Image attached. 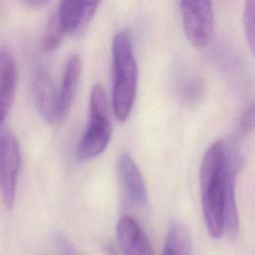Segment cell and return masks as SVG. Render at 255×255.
Masks as SVG:
<instances>
[{"label":"cell","instance_id":"6da1fadb","mask_svg":"<svg viewBox=\"0 0 255 255\" xmlns=\"http://www.w3.org/2000/svg\"><path fill=\"white\" fill-rule=\"evenodd\" d=\"M227 156L221 141H215L206 150L200 165L199 182L202 212L206 228L212 238L225 233L224 182Z\"/></svg>","mask_w":255,"mask_h":255},{"label":"cell","instance_id":"7a4b0ae2","mask_svg":"<svg viewBox=\"0 0 255 255\" xmlns=\"http://www.w3.org/2000/svg\"><path fill=\"white\" fill-rule=\"evenodd\" d=\"M114 85L113 106L119 121H126L132 109L137 87V65L133 55L130 34L118 33L112 46Z\"/></svg>","mask_w":255,"mask_h":255},{"label":"cell","instance_id":"3957f363","mask_svg":"<svg viewBox=\"0 0 255 255\" xmlns=\"http://www.w3.org/2000/svg\"><path fill=\"white\" fill-rule=\"evenodd\" d=\"M112 136V126L108 117V101L104 86L94 85L89 108V121L78 147L80 159L88 160L100 155L108 146Z\"/></svg>","mask_w":255,"mask_h":255},{"label":"cell","instance_id":"277c9868","mask_svg":"<svg viewBox=\"0 0 255 255\" xmlns=\"http://www.w3.org/2000/svg\"><path fill=\"white\" fill-rule=\"evenodd\" d=\"M184 33L192 46L203 49L213 34L212 4L205 0H182L179 3Z\"/></svg>","mask_w":255,"mask_h":255},{"label":"cell","instance_id":"5b68a950","mask_svg":"<svg viewBox=\"0 0 255 255\" xmlns=\"http://www.w3.org/2000/svg\"><path fill=\"white\" fill-rule=\"evenodd\" d=\"M21 164L20 148L17 137L6 128L0 129V192L3 203L12 208Z\"/></svg>","mask_w":255,"mask_h":255},{"label":"cell","instance_id":"8992f818","mask_svg":"<svg viewBox=\"0 0 255 255\" xmlns=\"http://www.w3.org/2000/svg\"><path fill=\"white\" fill-rule=\"evenodd\" d=\"M98 4L95 1H62L55 13L65 35L77 36L84 32L94 17Z\"/></svg>","mask_w":255,"mask_h":255},{"label":"cell","instance_id":"52a82bcc","mask_svg":"<svg viewBox=\"0 0 255 255\" xmlns=\"http://www.w3.org/2000/svg\"><path fill=\"white\" fill-rule=\"evenodd\" d=\"M117 171L128 200L135 206L145 204L147 200L145 182L139 168L128 153L122 152L120 154L117 162Z\"/></svg>","mask_w":255,"mask_h":255},{"label":"cell","instance_id":"ba28073f","mask_svg":"<svg viewBox=\"0 0 255 255\" xmlns=\"http://www.w3.org/2000/svg\"><path fill=\"white\" fill-rule=\"evenodd\" d=\"M117 237L124 255H154L146 233L129 215L120 218L117 224Z\"/></svg>","mask_w":255,"mask_h":255},{"label":"cell","instance_id":"9c48e42d","mask_svg":"<svg viewBox=\"0 0 255 255\" xmlns=\"http://www.w3.org/2000/svg\"><path fill=\"white\" fill-rule=\"evenodd\" d=\"M33 94L37 109L48 122H58V93L48 71L37 65L33 71Z\"/></svg>","mask_w":255,"mask_h":255},{"label":"cell","instance_id":"30bf717a","mask_svg":"<svg viewBox=\"0 0 255 255\" xmlns=\"http://www.w3.org/2000/svg\"><path fill=\"white\" fill-rule=\"evenodd\" d=\"M226 175L224 182V220L227 237L234 240L239 231V219L235 198L236 177L239 167V158L235 153H227Z\"/></svg>","mask_w":255,"mask_h":255},{"label":"cell","instance_id":"8fae6325","mask_svg":"<svg viewBox=\"0 0 255 255\" xmlns=\"http://www.w3.org/2000/svg\"><path fill=\"white\" fill-rule=\"evenodd\" d=\"M17 67L13 57L0 50V129L10 111L17 87Z\"/></svg>","mask_w":255,"mask_h":255},{"label":"cell","instance_id":"7c38bea8","mask_svg":"<svg viewBox=\"0 0 255 255\" xmlns=\"http://www.w3.org/2000/svg\"><path fill=\"white\" fill-rule=\"evenodd\" d=\"M82 61L79 55H73L67 62L61 89L58 92V122L64 120L70 111L80 81Z\"/></svg>","mask_w":255,"mask_h":255},{"label":"cell","instance_id":"4fadbf2b","mask_svg":"<svg viewBox=\"0 0 255 255\" xmlns=\"http://www.w3.org/2000/svg\"><path fill=\"white\" fill-rule=\"evenodd\" d=\"M192 246L188 230L180 223L170 226L163 245L162 255H191Z\"/></svg>","mask_w":255,"mask_h":255},{"label":"cell","instance_id":"5bb4252c","mask_svg":"<svg viewBox=\"0 0 255 255\" xmlns=\"http://www.w3.org/2000/svg\"><path fill=\"white\" fill-rule=\"evenodd\" d=\"M203 83L197 76L188 75L181 81L179 85V95L182 101L188 105L199 102L203 96Z\"/></svg>","mask_w":255,"mask_h":255},{"label":"cell","instance_id":"9a60e30c","mask_svg":"<svg viewBox=\"0 0 255 255\" xmlns=\"http://www.w3.org/2000/svg\"><path fill=\"white\" fill-rule=\"evenodd\" d=\"M65 33L61 28L56 13L51 16L50 21L47 25L43 38L41 40V48L45 52H52L56 50L62 42Z\"/></svg>","mask_w":255,"mask_h":255},{"label":"cell","instance_id":"2e32d148","mask_svg":"<svg viewBox=\"0 0 255 255\" xmlns=\"http://www.w3.org/2000/svg\"><path fill=\"white\" fill-rule=\"evenodd\" d=\"M243 25L248 46L255 57V0L245 2Z\"/></svg>","mask_w":255,"mask_h":255},{"label":"cell","instance_id":"e0dca14e","mask_svg":"<svg viewBox=\"0 0 255 255\" xmlns=\"http://www.w3.org/2000/svg\"><path fill=\"white\" fill-rule=\"evenodd\" d=\"M240 131L243 134H250L255 131V100L244 110L240 119Z\"/></svg>","mask_w":255,"mask_h":255},{"label":"cell","instance_id":"ac0fdd59","mask_svg":"<svg viewBox=\"0 0 255 255\" xmlns=\"http://www.w3.org/2000/svg\"><path fill=\"white\" fill-rule=\"evenodd\" d=\"M54 241L61 255H80L74 245L64 234L57 232L54 235Z\"/></svg>","mask_w":255,"mask_h":255},{"label":"cell","instance_id":"d6986e66","mask_svg":"<svg viewBox=\"0 0 255 255\" xmlns=\"http://www.w3.org/2000/svg\"><path fill=\"white\" fill-rule=\"evenodd\" d=\"M28 4H31V5H34V6H39V5L45 4V2H43V1H40V2H38V1H30V2H28Z\"/></svg>","mask_w":255,"mask_h":255}]
</instances>
